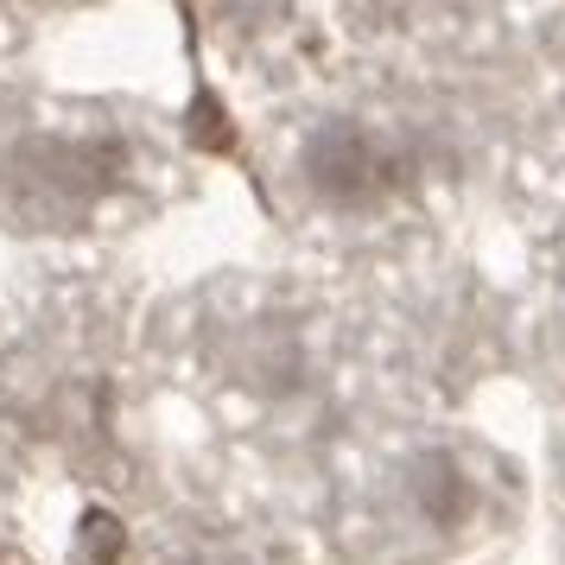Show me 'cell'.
I'll return each instance as SVG.
<instances>
[{
	"instance_id": "2",
	"label": "cell",
	"mask_w": 565,
	"mask_h": 565,
	"mask_svg": "<svg viewBox=\"0 0 565 565\" xmlns=\"http://www.w3.org/2000/svg\"><path fill=\"white\" fill-rule=\"evenodd\" d=\"M470 470H463L451 451H433V458L419 463V477H413V502H419V514L426 521H438V527H458L463 514H470Z\"/></svg>"
},
{
	"instance_id": "3",
	"label": "cell",
	"mask_w": 565,
	"mask_h": 565,
	"mask_svg": "<svg viewBox=\"0 0 565 565\" xmlns=\"http://www.w3.org/2000/svg\"><path fill=\"white\" fill-rule=\"evenodd\" d=\"M83 546H89V559H115V553H121V527H115L108 514H89V521H83Z\"/></svg>"
},
{
	"instance_id": "1",
	"label": "cell",
	"mask_w": 565,
	"mask_h": 565,
	"mask_svg": "<svg viewBox=\"0 0 565 565\" xmlns=\"http://www.w3.org/2000/svg\"><path fill=\"white\" fill-rule=\"evenodd\" d=\"M387 172H394V159H387L382 134H369L362 121H331V128L311 134L306 147V184L337 210L375 204Z\"/></svg>"
}]
</instances>
